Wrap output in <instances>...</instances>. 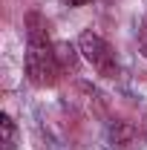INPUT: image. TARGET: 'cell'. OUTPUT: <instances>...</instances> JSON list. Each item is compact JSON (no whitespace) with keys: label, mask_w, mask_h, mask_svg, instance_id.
Segmentation results:
<instances>
[{"label":"cell","mask_w":147,"mask_h":150,"mask_svg":"<svg viewBox=\"0 0 147 150\" xmlns=\"http://www.w3.org/2000/svg\"><path fill=\"white\" fill-rule=\"evenodd\" d=\"M26 75L35 87H52L61 75L55 43L49 40L46 23L37 12L26 15Z\"/></svg>","instance_id":"6da1fadb"},{"label":"cell","mask_w":147,"mask_h":150,"mask_svg":"<svg viewBox=\"0 0 147 150\" xmlns=\"http://www.w3.org/2000/svg\"><path fill=\"white\" fill-rule=\"evenodd\" d=\"M78 52L87 58V64H92V69L98 75H104V78H115V75H118L115 52H112V46L101 35H95L90 29L81 32V38H78Z\"/></svg>","instance_id":"7a4b0ae2"},{"label":"cell","mask_w":147,"mask_h":150,"mask_svg":"<svg viewBox=\"0 0 147 150\" xmlns=\"http://www.w3.org/2000/svg\"><path fill=\"white\" fill-rule=\"evenodd\" d=\"M0 144H3V150H15V144H18V127L9 112L0 115Z\"/></svg>","instance_id":"3957f363"},{"label":"cell","mask_w":147,"mask_h":150,"mask_svg":"<svg viewBox=\"0 0 147 150\" xmlns=\"http://www.w3.org/2000/svg\"><path fill=\"white\" fill-rule=\"evenodd\" d=\"M55 55H58V64L61 69H72L78 55H75V46L72 43H55Z\"/></svg>","instance_id":"277c9868"},{"label":"cell","mask_w":147,"mask_h":150,"mask_svg":"<svg viewBox=\"0 0 147 150\" xmlns=\"http://www.w3.org/2000/svg\"><path fill=\"white\" fill-rule=\"evenodd\" d=\"M139 46H141V52L147 58V26H141V32H139Z\"/></svg>","instance_id":"5b68a950"},{"label":"cell","mask_w":147,"mask_h":150,"mask_svg":"<svg viewBox=\"0 0 147 150\" xmlns=\"http://www.w3.org/2000/svg\"><path fill=\"white\" fill-rule=\"evenodd\" d=\"M72 3H84V0H72Z\"/></svg>","instance_id":"8992f818"}]
</instances>
